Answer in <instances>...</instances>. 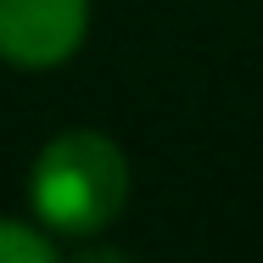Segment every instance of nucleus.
Instances as JSON below:
<instances>
[{"mask_svg": "<svg viewBox=\"0 0 263 263\" xmlns=\"http://www.w3.org/2000/svg\"><path fill=\"white\" fill-rule=\"evenodd\" d=\"M28 208L51 235L90 241L129 208V157L101 129H62L28 168Z\"/></svg>", "mask_w": 263, "mask_h": 263, "instance_id": "nucleus-1", "label": "nucleus"}, {"mask_svg": "<svg viewBox=\"0 0 263 263\" xmlns=\"http://www.w3.org/2000/svg\"><path fill=\"white\" fill-rule=\"evenodd\" d=\"M90 34V0H0V62L62 67Z\"/></svg>", "mask_w": 263, "mask_h": 263, "instance_id": "nucleus-2", "label": "nucleus"}, {"mask_svg": "<svg viewBox=\"0 0 263 263\" xmlns=\"http://www.w3.org/2000/svg\"><path fill=\"white\" fill-rule=\"evenodd\" d=\"M0 263H56V235L45 224L0 218Z\"/></svg>", "mask_w": 263, "mask_h": 263, "instance_id": "nucleus-3", "label": "nucleus"}]
</instances>
